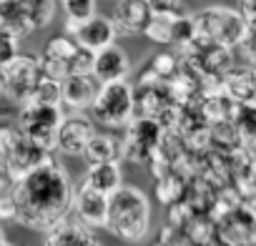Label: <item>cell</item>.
Returning <instances> with one entry per match:
<instances>
[{
	"instance_id": "484cf974",
	"label": "cell",
	"mask_w": 256,
	"mask_h": 246,
	"mask_svg": "<svg viewBox=\"0 0 256 246\" xmlns=\"http://www.w3.org/2000/svg\"><path fill=\"white\" fill-rule=\"evenodd\" d=\"M171 20L174 18H166V16H154L151 23L146 26L144 36L151 40V43H158V46H171Z\"/></svg>"
},
{
	"instance_id": "d6a6232c",
	"label": "cell",
	"mask_w": 256,
	"mask_h": 246,
	"mask_svg": "<svg viewBox=\"0 0 256 246\" xmlns=\"http://www.w3.org/2000/svg\"><path fill=\"white\" fill-rule=\"evenodd\" d=\"M236 3H238V13L248 20V18H256V0H236Z\"/></svg>"
},
{
	"instance_id": "836d02e7",
	"label": "cell",
	"mask_w": 256,
	"mask_h": 246,
	"mask_svg": "<svg viewBox=\"0 0 256 246\" xmlns=\"http://www.w3.org/2000/svg\"><path fill=\"white\" fill-rule=\"evenodd\" d=\"M6 244V234H3V224H0V246Z\"/></svg>"
},
{
	"instance_id": "44dd1931",
	"label": "cell",
	"mask_w": 256,
	"mask_h": 246,
	"mask_svg": "<svg viewBox=\"0 0 256 246\" xmlns=\"http://www.w3.org/2000/svg\"><path fill=\"white\" fill-rule=\"evenodd\" d=\"M0 26L8 28L18 40L33 33L30 18H28L20 0H0Z\"/></svg>"
},
{
	"instance_id": "4fadbf2b",
	"label": "cell",
	"mask_w": 256,
	"mask_h": 246,
	"mask_svg": "<svg viewBox=\"0 0 256 246\" xmlns=\"http://www.w3.org/2000/svg\"><path fill=\"white\" fill-rule=\"evenodd\" d=\"M70 211L76 214V218L80 224H86L88 228H106V218H108V196L98 194L93 188H88L86 184L80 188L73 191V204Z\"/></svg>"
},
{
	"instance_id": "e575fe53",
	"label": "cell",
	"mask_w": 256,
	"mask_h": 246,
	"mask_svg": "<svg viewBox=\"0 0 256 246\" xmlns=\"http://www.w3.org/2000/svg\"><path fill=\"white\" fill-rule=\"evenodd\" d=\"M3 246H16V244H8V241H6V244H3Z\"/></svg>"
},
{
	"instance_id": "8992f818",
	"label": "cell",
	"mask_w": 256,
	"mask_h": 246,
	"mask_svg": "<svg viewBox=\"0 0 256 246\" xmlns=\"http://www.w3.org/2000/svg\"><path fill=\"white\" fill-rule=\"evenodd\" d=\"M63 118H66L63 106H46V103L28 100V103L20 106L16 126L23 136L33 138L36 144H40L43 148L56 154V136H58Z\"/></svg>"
},
{
	"instance_id": "d6986e66",
	"label": "cell",
	"mask_w": 256,
	"mask_h": 246,
	"mask_svg": "<svg viewBox=\"0 0 256 246\" xmlns=\"http://www.w3.org/2000/svg\"><path fill=\"white\" fill-rule=\"evenodd\" d=\"M83 184L98 194H106L110 196L113 191H118L123 186V171H120V164L118 161H110V164H96V166H88L86 171V178Z\"/></svg>"
},
{
	"instance_id": "4dcf8cb0",
	"label": "cell",
	"mask_w": 256,
	"mask_h": 246,
	"mask_svg": "<svg viewBox=\"0 0 256 246\" xmlns=\"http://www.w3.org/2000/svg\"><path fill=\"white\" fill-rule=\"evenodd\" d=\"M154 16H166V18H176L184 16V3L181 0H148Z\"/></svg>"
},
{
	"instance_id": "ac0fdd59",
	"label": "cell",
	"mask_w": 256,
	"mask_h": 246,
	"mask_svg": "<svg viewBox=\"0 0 256 246\" xmlns=\"http://www.w3.org/2000/svg\"><path fill=\"white\" fill-rule=\"evenodd\" d=\"M221 90L234 103H251V100H256V76H254V68H231L221 78Z\"/></svg>"
},
{
	"instance_id": "e0dca14e",
	"label": "cell",
	"mask_w": 256,
	"mask_h": 246,
	"mask_svg": "<svg viewBox=\"0 0 256 246\" xmlns=\"http://www.w3.org/2000/svg\"><path fill=\"white\" fill-rule=\"evenodd\" d=\"M43 246H100V241L96 238L93 228H88L78 218L76 221L63 218L58 226L46 231Z\"/></svg>"
},
{
	"instance_id": "74e56055",
	"label": "cell",
	"mask_w": 256,
	"mask_h": 246,
	"mask_svg": "<svg viewBox=\"0 0 256 246\" xmlns=\"http://www.w3.org/2000/svg\"><path fill=\"white\" fill-rule=\"evenodd\" d=\"M158 246H161V244H158Z\"/></svg>"
},
{
	"instance_id": "603a6c76",
	"label": "cell",
	"mask_w": 256,
	"mask_h": 246,
	"mask_svg": "<svg viewBox=\"0 0 256 246\" xmlns=\"http://www.w3.org/2000/svg\"><path fill=\"white\" fill-rule=\"evenodd\" d=\"M20 3H23L28 18H30L33 30H40V28H46V26L53 23L56 8H58L56 0H20Z\"/></svg>"
},
{
	"instance_id": "5bb4252c",
	"label": "cell",
	"mask_w": 256,
	"mask_h": 246,
	"mask_svg": "<svg viewBox=\"0 0 256 246\" xmlns=\"http://www.w3.org/2000/svg\"><path fill=\"white\" fill-rule=\"evenodd\" d=\"M128 73H131V58L128 53L113 43L98 53H93V68L90 76L98 83H116V80H128Z\"/></svg>"
},
{
	"instance_id": "ba28073f",
	"label": "cell",
	"mask_w": 256,
	"mask_h": 246,
	"mask_svg": "<svg viewBox=\"0 0 256 246\" xmlns=\"http://www.w3.org/2000/svg\"><path fill=\"white\" fill-rule=\"evenodd\" d=\"M66 36H70L80 48H86L90 53H98V50H103V48H108V46L116 43L118 30H116V26H113L110 18L96 13L93 18H88L83 23L66 20Z\"/></svg>"
},
{
	"instance_id": "5b68a950",
	"label": "cell",
	"mask_w": 256,
	"mask_h": 246,
	"mask_svg": "<svg viewBox=\"0 0 256 246\" xmlns=\"http://www.w3.org/2000/svg\"><path fill=\"white\" fill-rule=\"evenodd\" d=\"M40 80H43L40 58L30 53H18L8 66L0 68V90L18 106L33 100Z\"/></svg>"
},
{
	"instance_id": "ffe728a7",
	"label": "cell",
	"mask_w": 256,
	"mask_h": 246,
	"mask_svg": "<svg viewBox=\"0 0 256 246\" xmlns=\"http://www.w3.org/2000/svg\"><path fill=\"white\" fill-rule=\"evenodd\" d=\"M83 158L88 161V166L120 161V141L110 134H93V138L83 151Z\"/></svg>"
},
{
	"instance_id": "4316f807",
	"label": "cell",
	"mask_w": 256,
	"mask_h": 246,
	"mask_svg": "<svg viewBox=\"0 0 256 246\" xmlns=\"http://www.w3.org/2000/svg\"><path fill=\"white\" fill-rule=\"evenodd\" d=\"M36 103H46V106H63V88H60V80H53V78H46L40 80V86L36 88V96H33Z\"/></svg>"
},
{
	"instance_id": "6da1fadb",
	"label": "cell",
	"mask_w": 256,
	"mask_h": 246,
	"mask_svg": "<svg viewBox=\"0 0 256 246\" xmlns=\"http://www.w3.org/2000/svg\"><path fill=\"white\" fill-rule=\"evenodd\" d=\"M73 191L76 188L68 171L56 158H48L43 166L10 184L16 221L30 231H50L63 218H68Z\"/></svg>"
},
{
	"instance_id": "8fae6325",
	"label": "cell",
	"mask_w": 256,
	"mask_h": 246,
	"mask_svg": "<svg viewBox=\"0 0 256 246\" xmlns=\"http://www.w3.org/2000/svg\"><path fill=\"white\" fill-rule=\"evenodd\" d=\"M93 134H96V126L88 116H83V113L66 116L58 128V136H56V151L63 156H83Z\"/></svg>"
},
{
	"instance_id": "277c9868",
	"label": "cell",
	"mask_w": 256,
	"mask_h": 246,
	"mask_svg": "<svg viewBox=\"0 0 256 246\" xmlns=\"http://www.w3.org/2000/svg\"><path fill=\"white\" fill-rule=\"evenodd\" d=\"M198 38L224 46V48H236L246 33V18L236 8L226 6H208L198 13H194Z\"/></svg>"
},
{
	"instance_id": "d590c367",
	"label": "cell",
	"mask_w": 256,
	"mask_h": 246,
	"mask_svg": "<svg viewBox=\"0 0 256 246\" xmlns=\"http://www.w3.org/2000/svg\"><path fill=\"white\" fill-rule=\"evenodd\" d=\"M254 76H256V68H254Z\"/></svg>"
},
{
	"instance_id": "7402d4cb",
	"label": "cell",
	"mask_w": 256,
	"mask_h": 246,
	"mask_svg": "<svg viewBox=\"0 0 256 246\" xmlns=\"http://www.w3.org/2000/svg\"><path fill=\"white\" fill-rule=\"evenodd\" d=\"M234 128L238 134V141L246 146H256V100L251 103H236L234 110Z\"/></svg>"
},
{
	"instance_id": "7a4b0ae2",
	"label": "cell",
	"mask_w": 256,
	"mask_h": 246,
	"mask_svg": "<svg viewBox=\"0 0 256 246\" xmlns=\"http://www.w3.org/2000/svg\"><path fill=\"white\" fill-rule=\"evenodd\" d=\"M108 234L126 244H138L151 228V201L138 186H120L108 196Z\"/></svg>"
},
{
	"instance_id": "52a82bcc",
	"label": "cell",
	"mask_w": 256,
	"mask_h": 246,
	"mask_svg": "<svg viewBox=\"0 0 256 246\" xmlns=\"http://www.w3.org/2000/svg\"><path fill=\"white\" fill-rule=\"evenodd\" d=\"M164 141V123L148 116H138L131 118L128 123L126 138L120 141V158H128L134 164H146L151 156H156V151L161 148Z\"/></svg>"
},
{
	"instance_id": "1f68e13d",
	"label": "cell",
	"mask_w": 256,
	"mask_h": 246,
	"mask_svg": "<svg viewBox=\"0 0 256 246\" xmlns=\"http://www.w3.org/2000/svg\"><path fill=\"white\" fill-rule=\"evenodd\" d=\"M10 184H13V176H10V168H8L6 154L0 151V188H8Z\"/></svg>"
},
{
	"instance_id": "83f0119b",
	"label": "cell",
	"mask_w": 256,
	"mask_h": 246,
	"mask_svg": "<svg viewBox=\"0 0 256 246\" xmlns=\"http://www.w3.org/2000/svg\"><path fill=\"white\" fill-rule=\"evenodd\" d=\"M18 53H20V40H18L8 28L0 26V68L8 66Z\"/></svg>"
},
{
	"instance_id": "3957f363",
	"label": "cell",
	"mask_w": 256,
	"mask_h": 246,
	"mask_svg": "<svg viewBox=\"0 0 256 246\" xmlns=\"http://www.w3.org/2000/svg\"><path fill=\"white\" fill-rule=\"evenodd\" d=\"M136 110V90L128 80L100 83L98 96L90 106V116L108 128H123L131 123Z\"/></svg>"
},
{
	"instance_id": "d4e9b609",
	"label": "cell",
	"mask_w": 256,
	"mask_h": 246,
	"mask_svg": "<svg viewBox=\"0 0 256 246\" xmlns=\"http://www.w3.org/2000/svg\"><path fill=\"white\" fill-rule=\"evenodd\" d=\"M96 3L98 0H60V8L66 13V20L83 23L96 16Z\"/></svg>"
},
{
	"instance_id": "30bf717a",
	"label": "cell",
	"mask_w": 256,
	"mask_h": 246,
	"mask_svg": "<svg viewBox=\"0 0 256 246\" xmlns=\"http://www.w3.org/2000/svg\"><path fill=\"white\" fill-rule=\"evenodd\" d=\"M80 50V46L70 38V36H56L48 40L43 56H40V68L46 78L53 80H66L68 76H73V60L76 53Z\"/></svg>"
},
{
	"instance_id": "cb8c5ba5",
	"label": "cell",
	"mask_w": 256,
	"mask_h": 246,
	"mask_svg": "<svg viewBox=\"0 0 256 246\" xmlns=\"http://www.w3.org/2000/svg\"><path fill=\"white\" fill-rule=\"evenodd\" d=\"M196 38H198V30H196V20H194L191 13L176 16L171 20V46H178V48L186 50Z\"/></svg>"
},
{
	"instance_id": "f546056e",
	"label": "cell",
	"mask_w": 256,
	"mask_h": 246,
	"mask_svg": "<svg viewBox=\"0 0 256 246\" xmlns=\"http://www.w3.org/2000/svg\"><path fill=\"white\" fill-rule=\"evenodd\" d=\"M176 68H178V58L171 56V53H158V56L151 60V70H154V76H156L158 80H161L164 76H174Z\"/></svg>"
},
{
	"instance_id": "9c48e42d",
	"label": "cell",
	"mask_w": 256,
	"mask_h": 246,
	"mask_svg": "<svg viewBox=\"0 0 256 246\" xmlns=\"http://www.w3.org/2000/svg\"><path fill=\"white\" fill-rule=\"evenodd\" d=\"M6 161H8V168H10V176L13 181L36 171L38 166H43L48 158H53V154L48 148H43L40 144H36L33 138L23 136L20 131L13 136V141L6 146Z\"/></svg>"
},
{
	"instance_id": "f1b7e54d",
	"label": "cell",
	"mask_w": 256,
	"mask_h": 246,
	"mask_svg": "<svg viewBox=\"0 0 256 246\" xmlns=\"http://www.w3.org/2000/svg\"><path fill=\"white\" fill-rule=\"evenodd\" d=\"M238 48H241L244 58L256 66V18H248V20H246V33H244Z\"/></svg>"
},
{
	"instance_id": "7c38bea8",
	"label": "cell",
	"mask_w": 256,
	"mask_h": 246,
	"mask_svg": "<svg viewBox=\"0 0 256 246\" xmlns=\"http://www.w3.org/2000/svg\"><path fill=\"white\" fill-rule=\"evenodd\" d=\"M151 18L154 10L148 0H118L110 13V20L120 36H144Z\"/></svg>"
},
{
	"instance_id": "8d00e7d4",
	"label": "cell",
	"mask_w": 256,
	"mask_h": 246,
	"mask_svg": "<svg viewBox=\"0 0 256 246\" xmlns=\"http://www.w3.org/2000/svg\"><path fill=\"white\" fill-rule=\"evenodd\" d=\"M0 96H3V90H0Z\"/></svg>"
},
{
	"instance_id": "2e32d148",
	"label": "cell",
	"mask_w": 256,
	"mask_h": 246,
	"mask_svg": "<svg viewBox=\"0 0 256 246\" xmlns=\"http://www.w3.org/2000/svg\"><path fill=\"white\" fill-rule=\"evenodd\" d=\"M218 234L231 246H241V244L254 241L256 238V214L251 208H231L221 218Z\"/></svg>"
},
{
	"instance_id": "9a60e30c",
	"label": "cell",
	"mask_w": 256,
	"mask_h": 246,
	"mask_svg": "<svg viewBox=\"0 0 256 246\" xmlns=\"http://www.w3.org/2000/svg\"><path fill=\"white\" fill-rule=\"evenodd\" d=\"M60 88H63V106L76 113H83V110H90L100 83L90 73H76V76H68L60 83Z\"/></svg>"
}]
</instances>
